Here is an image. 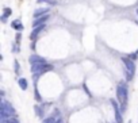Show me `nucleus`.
Wrapping results in <instances>:
<instances>
[{
  "mask_svg": "<svg viewBox=\"0 0 138 123\" xmlns=\"http://www.w3.org/2000/svg\"><path fill=\"white\" fill-rule=\"evenodd\" d=\"M46 12H49V8H38L34 12V18H35V19H38V18L43 16V14H46Z\"/></svg>",
  "mask_w": 138,
  "mask_h": 123,
  "instance_id": "nucleus-8",
  "label": "nucleus"
},
{
  "mask_svg": "<svg viewBox=\"0 0 138 123\" xmlns=\"http://www.w3.org/2000/svg\"><path fill=\"white\" fill-rule=\"evenodd\" d=\"M122 61H123V64H125V66H126V69H127V72L133 76L134 74V72H135V65H134V62L130 60V58H122Z\"/></svg>",
  "mask_w": 138,
  "mask_h": 123,
  "instance_id": "nucleus-4",
  "label": "nucleus"
},
{
  "mask_svg": "<svg viewBox=\"0 0 138 123\" xmlns=\"http://www.w3.org/2000/svg\"><path fill=\"white\" fill-rule=\"evenodd\" d=\"M117 97L122 105H126V102H127V87L123 83L118 84L117 87Z\"/></svg>",
  "mask_w": 138,
  "mask_h": 123,
  "instance_id": "nucleus-3",
  "label": "nucleus"
},
{
  "mask_svg": "<svg viewBox=\"0 0 138 123\" xmlns=\"http://www.w3.org/2000/svg\"><path fill=\"white\" fill-rule=\"evenodd\" d=\"M38 2H39V3H43V2H45V3H49V4H54V5L57 4V0H38Z\"/></svg>",
  "mask_w": 138,
  "mask_h": 123,
  "instance_id": "nucleus-13",
  "label": "nucleus"
},
{
  "mask_svg": "<svg viewBox=\"0 0 138 123\" xmlns=\"http://www.w3.org/2000/svg\"><path fill=\"white\" fill-rule=\"evenodd\" d=\"M47 19H49V16H47V15L41 16V18H38V19L34 20L33 26H34V27H38V26H41V25H45V22H47Z\"/></svg>",
  "mask_w": 138,
  "mask_h": 123,
  "instance_id": "nucleus-6",
  "label": "nucleus"
},
{
  "mask_svg": "<svg viewBox=\"0 0 138 123\" xmlns=\"http://www.w3.org/2000/svg\"><path fill=\"white\" fill-rule=\"evenodd\" d=\"M111 104H112V107H114V111H115V119H117V123H122L123 119H122V115L119 114V107H118V104L115 100H111Z\"/></svg>",
  "mask_w": 138,
  "mask_h": 123,
  "instance_id": "nucleus-5",
  "label": "nucleus"
},
{
  "mask_svg": "<svg viewBox=\"0 0 138 123\" xmlns=\"http://www.w3.org/2000/svg\"><path fill=\"white\" fill-rule=\"evenodd\" d=\"M19 85H20V88L23 91H26L27 89V81H26V79H19Z\"/></svg>",
  "mask_w": 138,
  "mask_h": 123,
  "instance_id": "nucleus-12",
  "label": "nucleus"
},
{
  "mask_svg": "<svg viewBox=\"0 0 138 123\" xmlns=\"http://www.w3.org/2000/svg\"><path fill=\"white\" fill-rule=\"evenodd\" d=\"M35 99H37L38 102H41V100H42L41 96H39V93H38V91H35Z\"/></svg>",
  "mask_w": 138,
  "mask_h": 123,
  "instance_id": "nucleus-16",
  "label": "nucleus"
},
{
  "mask_svg": "<svg viewBox=\"0 0 138 123\" xmlns=\"http://www.w3.org/2000/svg\"><path fill=\"white\" fill-rule=\"evenodd\" d=\"M28 61H30V64H35V62H46L45 61V58H42V57H39V56H31L28 58Z\"/></svg>",
  "mask_w": 138,
  "mask_h": 123,
  "instance_id": "nucleus-9",
  "label": "nucleus"
},
{
  "mask_svg": "<svg viewBox=\"0 0 138 123\" xmlns=\"http://www.w3.org/2000/svg\"><path fill=\"white\" fill-rule=\"evenodd\" d=\"M11 26H12L14 28H16V30H19V31H22V30H23V25H22V23H20L19 20L12 22V25H11Z\"/></svg>",
  "mask_w": 138,
  "mask_h": 123,
  "instance_id": "nucleus-11",
  "label": "nucleus"
},
{
  "mask_svg": "<svg viewBox=\"0 0 138 123\" xmlns=\"http://www.w3.org/2000/svg\"><path fill=\"white\" fill-rule=\"evenodd\" d=\"M11 14H12V10H11V8H4V15H3V16L7 18V16H10Z\"/></svg>",
  "mask_w": 138,
  "mask_h": 123,
  "instance_id": "nucleus-14",
  "label": "nucleus"
},
{
  "mask_svg": "<svg viewBox=\"0 0 138 123\" xmlns=\"http://www.w3.org/2000/svg\"><path fill=\"white\" fill-rule=\"evenodd\" d=\"M2 123H19V120L16 118L10 116V118H2Z\"/></svg>",
  "mask_w": 138,
  "mask_h": 123,
  "instance_id": "nucleus-10",
  "label": "nucleus"
},
{
  "mask_svg": "<svg viewBox=\"0 0 138 123\" xmlns=\"http://www.w3.org/2000/svg\"><path fill=\"white\" fill-rule=\"evenodd\" d=\"M0 115H2V118H10V116L15 115L14 107L11 104H8L4 99L2 100V105H0Z\"/></svg>",
  "mask_w": 138,
  "mask_h": 123,
  "instance_id": "nucleus-1",
  "label": "nucleus"
},
{
  "mask_svg": "<svg viewBox=\"0 0 138 123\" xmlns=\"http://www.w3.org/2000/svg\"><path fill=\"white\" fill-rule=\"evenodd\" d=\"M137 15H138V10H137Z\"/></svg>",
  "mask_w": 138,
  "mask_h": 123,
  "instance_id": "nucleus-18",
  "label": "nucleus"
},
{
  "mask_svg": "<svg viewBox=\"0 0 138 123\" xmlns=\"http://www.w3.org/2000/svg\"><path fill=\"white\" fill-rule=\"evenodd\" d=\"M43 123H57V120H56V119L52 116V118H47V119H46Z\"/></svg>",
  "mask_w": 138,
  "mask_h": 123,
  "instance_id": "nucleus-15",
  "label": "nucleus"
},
{
  "mask_svg": "<svg viewBox=\"0 0 138 123\" xmlns=\"http://www.w3.org/2000/svg\"><path fill=\"white\" fill-rule=\"evenodd\" d=\"M15 70H16V72H19V62H18V61H15Z\"/></svg>",
  "mask_w": 138,
  "mask_h": 123,
  "instance_id": "nucleus-17",
  "label": "nucleus"
},
{
  "mask_svg": "<svg viewBox=\"0 0 138 123\" xmlns=\"http://www.w3.org/2000/svg\"><path fill=\"white\" fill-rule=\"evenodd\" d=\"M43 28H45V25H41V26H38V27H35L34 30H33V33H31V35H30V38H31V39L37 38V35H38L42 30H43Z\"/></svg>",
  "mask_w": 138,
  "mask_h": 123,
  "instance_id": "nucleus-7",
  "label": "nucleus"
},
{
  "mask_svg": "<svg viewBox=\"0 0 138 123\" xmlns=\"http://www.w3.org/2000/svg\"><path fill=\"white\" fill-rule=\"evenodd\" d=\"M52 70V65L46 62H35V64H31V72L34 74H42L45 72H49Z\"/></svg>",
  "mask_w": 138,
  "mask_h": 123,
  "instance_id": "nucleus-2",
  "label": "nucleus"
}]
</instances>
